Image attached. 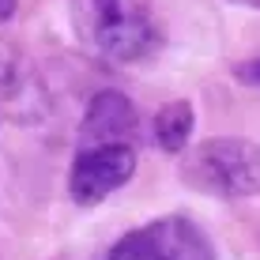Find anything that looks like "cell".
Returning <instances> with one entry per match:
<instances>
[{"label": "cell", "mask_w": 260, "mask_h": 260, "mask_svg": "<svg viewBox=\"0 0 260 260\" xmlns=\"http://www.w3.org/2000/svg\"><path fill=\"white\" fill-rule=\"evenodd\" d=\"M181 181L200 192L241 200L260 192V143L245 136H211L181 155Z\"/></svg>", "instance_id": "6da1fadb"}, {"label": "cell", "mask_w": 260, "mask_h": 260, "mask_svg": "<svg viewBox=\"0 0 260 260\" xmlns=\"http://www.w3.org/2000/svg\"><path fill=\"white\" fill-rule=\"evenodd\" d=\"M72 12L79 34L113 60H140L158 42L143 0H72Z\"/></svg>", "instance_id": "7a4b0ae2"}, {"label": "cell", "mask_w": 260, "mask_h": 260, "mask_svg": "<svg viewBox=\"0 0 260 260\" xmlns=\"http://www.w3.org/2000/svg\"><path fill=\"white\" fill-rule=\"evenodd\" d=\"M106 260H215V245L189 215H162L121 234Z\"/></svg>", "instance_id": "3957f363"}, {"label": "cell", "mask_w": 260, "mask_h": 260, "mask_svg": "<svg viewBox=\"0 0 260 260\" xmlns=\"http://www.w3.org/2000/svg\"><path fill=\"white\" fill-rule=\"evenodd\" d=\"M136 174V151L132 143H113V147H79L68 170V192L76 204L94 208L110 192L132 181Z\"/></svg>", "instance_id": "277c9868"}, {"label": "cell", "mask_w": 260, "mask_h": 260, "mask_svg": "<svg viewBox=\"0 0 260 260\" xmlns=\"http://www.w3.org/2000/svg\"><path fill=\"white\" fill-rule=\"evenodd\" d=\"M136 136V106L121 91H98L91 98L79 124V143L83 147H113V143H132Z\"/></svg>", "instance_id": "5b68a950"}, {"label": "cell", "mask_w": 260, "mask_h": 260, "mask_svg": "<svg viewBox=\"0 0 260 260\" xmlns=\"http://www.w3.org/2000/svg\"><path fill=\"white\" fill-rule=\"evenodd\" d=\"M0 106L19 121L42 117L46 110V91H42L38 76L26 64L23 49L8 38H0Z\"/></svg>", "instance_id": "8992f818"}, {"label": "cell", "mask_w": 260, "mask_h": 260, "mask_svg": "<svg viewBox=\"0 0 260 260\" xmlns=\"http://www.w3.org/2000/svg\"><path fill=\"white\" fill-rule=\"evenodd\" d=\"M192 124H196V113H192V102H185V98H174V102H166L162 110L155 113V140L162 151H185L192 140Z\"/></svg>", "instance_id": "52a82bcc"}, {"label": "cell", "mask_w": 260, "mask_h": 260, "mask_svg": "<svg viewBox=\"0 0 260 260\" xmlns=\"http://www.w3.org/2000/svg\"><path fill=\"white\" fill-rule=\"evenodd\" d=\"M234 76L241 79V83H249V87H260V57H253V60H241V64H234Z\"/></svg>", "instance_id": "ba28073f"}, {"label": "cell", "mask_w": 260, "mask_h": 260, "mask_svg": "<svg viewBox=\"0 0 260 260\" xmlns=\"http://www.w3.org/2000/svg\"><path fill=\"white\" fill-rule=\"evenodd\" d=\"M15 15V0H0V23H8Z\"/></svg>", "instance_id": "9c48e42d"}, {"label": "cell", "mask_w": 260, "mask_h": 260, "mask_svg": "<svg viewBox=\"0 0 260 260\" xmlns=\"http://www.w3.org/2000/svg\"><path fill=\"white\" fill-rule=\"evenodd\" d=\"M234 4H249V8H260V0H234Z\"/></svg>", "instance_id": "30bf717a"}]
</instances>
